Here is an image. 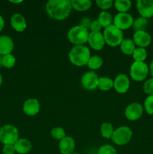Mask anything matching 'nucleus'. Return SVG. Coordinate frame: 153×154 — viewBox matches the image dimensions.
Returning a JSON list of instances; mask_svg holds the SVG:
<instances>
[{"instance_id":"nucleus-40","label":"nucleus","mask_w":153,"mask_h":154,"mask_svg":"<svg viewBox=\"0 0 153 154\" xmlns=\"http://www.w3.org/2000/svg\"><path fill=\"white\" fill-rule=\"evenodd\" d=\"M10 2L14 3V4H19V3H22V1L20 0V1H10Z\"/></svg>"},{"instance_id":"nucleus-13","label":"nucleus","mask_w":153,"mask_h":154,"mask_svg":"<svg viewBox=\"0 0 153 154\" xmlns=\"http://www.w3.org/2000/svg\"><path fill=\"white\" fill-rule=\"evenodd\" d=\"M40 104L37 99H28L24 102L22 111L24 114L29 117H33L40 112Z\"/></svg>"},{"instance_id":"nucleus-9","label":"nucleus","mask_w":153,"mask_h":154,"mask_svg":"<svg viewBox=\"0 0 153 154\" xmlns=\"http://www.w3.org/2000/svg\"><path fill=\"white\" fill-rule=\"evenodd\" d=\"M112 23L114 26L123 31L132 27L134 18L129 13H118L113 17Z\"/></svg>"},{"instance_id":"nucleus-1","label":"nucleus","mask_w":153,"mask_h":154,"mask_svg":"<svg viewBox=\"0 0 153 154\" xmlns=\"http://www.w3.org/2000/svg\"><path fill=\"white\" fill-rule=\"evenodd\" d=\"M72 6L69 0H50L46 4L48 16L55 20H64L70 16Z\"/></svg>"},{"instance_id":"nucleus-32","label":"nucleus","mask_w":153,"mask_h":154,"mask_svg":"<svg viewBox=\"0 0 153 154\" xmlns=\"http://www.w3.org/2000/svg\"><path fill=\"white\" fill-rule=\"evenodd\" d=\"M98 154H117L115 147L110 144L102 145L98 150Z\"/></svg>"},{"instance_id":"nucleus-26","label":"nucleus","mask_w":153,"mask_h":154,"mask_svg":"<svg viewBox=\"0 0 153 154\" xmlns=\"http://www.w3.org/2000/svg\"><path fill=\"white\" fill-rule=\"evenodd\" d=\"M114 130L115 129H114L112 123H106V122L102 123L100 128V134H101L102 137L106 138V139H110L112 134H113Z\"/></svg>"},{"instance_id":"nucleus-11","label":"nucleus","mask_w":153,"mask_h":154,"mask_svg":"<svg viewBox=\"0 0 153 154\" xmlns=\"http://www.w3.org/2000/svg\"><path fill=\"white\" fill-rule=\"evenodd\" d=\"M130 79L125 74H119L113 81V88L119 94H124L130 88Z\"/></svg>"},{"instance_id":"nucleus-31","label":"nucleus","mask_w":153,"mask_h":154,"mask_svg":"<svg viewBox=\"0 0 153 154\" xmlns=\"http://www.w3.org/2000/svg\"><path fill=\"white\" fill-rule=\"evenodd\" d=\"M143 108L147 114L153 115V95H150L146 98Z\"/></svg>"},{"instance_id":"nucleus-10","label":"nucleus","mask_w":153,"mask_h":154,"mask_svg":"<svg viewBox=\"0 0 153 154\" xmlns=\"http://www.w3.org/2000/svg\"><path fill=\"white\" fill-rule=\"evenodd\" d=\"M143 107L139 102H132L126 107L124 115L128 120L136 121L139 120L143 114Z\"/></svg>"},{"instance_id":"nucleus-15","label":"nucleus","mask_w":153,"mask_h":154,"mask_svg":"<svg viewBox=\"0 0 153 154\" xmlns=\"http://www.w3.org/2000/svg\"><path fill=\"white\" fill-rule=\"evenodd\" d=\"M132 40L138 48H145L152 43V36L146 31H138L134 33Z\"/></svg>"},{"instance_id":"nucleus-27","label":"nucleus","mask_w":153,"mask_h":154,"mask_svg":"<svg viewBox=\"0 0 153 154\" xmlns=\"http://www.w3.org/2000/svg\"><path fill=\"white\" fill-rule=\"evenodd\" d=\"M147 26H148V19L139 17L136 20H134L132 27L135 32L146 31Z\"/></svg>"},{"instance_id":"nucleus-7","label":"nucleus","mask_w":153,"mask_h":154,"mask_svg":"<svg viewBox=\"0 0 153 154\" xmlns=\"http://www.w3.org/2000/svg\"><path fill=\"white\" fill-rule=\"evenodd\" d=\"M149 67L144 62H134L130 68V78L135 81L140 82L147 78Z\"/></svg>"},{"instance_id":"nucleus-16","label":"nucleus","mask_w":153,"mask_h":154,"mask_svg":"<svg viewBox=\"0 0 153 154\" xmlns=\"http://www.w3.org/2000/svg\"><path fill=\"white\" fill-rule=\"evenodd\" d=\"M75 141L72 137L66 135L58 143V150L61 154H71L74 153Z\"/></svg>"},{"instance_id":"nucleus-2","label":"nucleus","mask_w":153,"mask_h":154,"mask_svg":"<svg viewBox=\"0 0 153 154\" xmlns=\"http://www.w3.org/2000/svg\"><path fill=\"white\" fill-rule=\"evenodd\" d=\"M90 57L91 54L89 48L85 45H75L70 49L68 54L70 63L78 67L86 66Z\"/></svg>"},{"instance_id":"nucleus-37","label":"nucleus","mask_w":153,"mask_h":154,"mask_svg":"<svg viewBox=\"0 0 153 154\" xmlns=\"http://www.w3.org/2000/svg\"><path fill=\"white\" fill-rule=\"evenodd\" d=\"M92 20L89 17H83L80 20V26L88 30V29L90 28V25H91L92 23Z\"/></svg>"},{"instance_id":"nucleus-38","label":"nucleus","mask_w":153,"mask_h":154,"mask_svg":"<svg viewBox=\"0 0 153 154\" xmlns=\"http://www.w3.org/2000/svg\"><path fill=\"white\" fill-rule=\"evenodd\" d=\"M4 27V20L3 17L0 14V32L2 31Z\"/></svg>"},{"instance_id":"nucleus-23","label":"nucleus","mask_w":153,"mask_h":154,"mask_svg":"<svg viewBox=\"0 0 153 154\" xmlns=\"http://www.w3.org/2000/svg\"><path fill=\"white\" fill-rule=\"evenodd\" d=\"M131 5L130 0H116L113 2L114 7L118 13H128L131 8Z\"/></svg>"},{"instance_id":"nucleus-35","label":"nucleus","mask_w":153,"mask_h":154,"mask_svg":"<svg viewBox=\"0 0 153 154\" xmlns=\"http://www.w3.org/2000/svg\"><path fill=\"white\" fill-rule=\"evenodd\" d=\"M101 29V25H100V23L98 21V20L92 21V23L91 25H90L89 28V29L91 30V32H100Z\"/></svg>"},{"instance_id":"nucleus-24","label":"nucleus","mask_w":153,"mask_h":154,"mask_svg":"<svg viewBox=\"0 0 153 154\" xmlns=\"http://www.w3.org/2000/svg\"><path fill=\"white\" fill-rule=\"evenodd\" d=\"M112 20H113V17H112L111 14L107 11L100 12L98 17V21L100 23L101 26L104 28H106V27L112 25Z\"/></svg>"},{"instance_id":"nucleus-5","label":"nucleus","mask_w":153,"mask_h":154,"mask_svg":"<svg viewBox=\"0 0 153 154\" xmlns=\"http://www.w3.org/2000/svg\"><path fill=\"white\" fill-rule=\"evenodd\" d=\"M18 129L11 124H5L0 128V142L3 144H14L19 139Z\"/></svg>"},{"instance_id":"nucleus-36","label":"nucleus","mask_w":153,"mask_h":154,"mask_svg":"<svg viewBox=\"0 0 153 154\" xmlns=\"http://www.w3.org/2000/svg\"><path fill=\"white\" fill-rule=\"evenodd\" d=\"M15 152L14 144H4L2 147V154H14Z\"/></svg>"},{"instance_id":"nucleus-30","label":"nucleus","mask_w":153,"mask_h":154,"mask_svg":"<svg viewBox=\"0 0 153 154\" xmlns=\"http://www.w3.org/2000/svg\"><path fill=\"white\" fill-rule=\"evenodd\" d=\"M16 64V58L13 54H7L2 57V66L6 69H12Z\"/></svg>"},{"instance_id":"nucleus-4","label":"nucleus","mask_w":153,"mask_h":154,"mask_svg":"<svg viewBox=\"0 0 153 154\" xmlns=\"http://www.w3.org/2000/svg\"><path fill=\"white\" fill-rule=\"evenodd\" d=\"M105 43L110 47H117L123 41V31L113 24L104 28L103 32Z\"/></svg>"},{"instance_id":"nucleus-14","label":"nucleus","mask_w":153,"mask_h":154,"mask_svg":"<svg viewBox=\"0 0 153 154\" xmlns=\"http://www.w3.org/2000/svg\"><path fill=\"white\" fill-rule=\"evenodd\" d=\"M90 48L94 51H100L105 45V40L103 33L101 32H91L88 35V42Z\"/></svg>"},{"instance_id":"nucleus-25","label":"nucleus","mask_w":153,"mask_h":154,"mask_svg":"<svg viewBox=\"0 0 153 154\" xmlns=\"http://www.w3.org/2000/svg\"><path fill=\"white\" fill-rule=\"evenodd\" d=\"M103 63L104 60L101 57H100V56L98 55H94L92 56V57H90L89 60H88L86 66H88V69H91L92 71H94L100 69L101 66H103Z\"/></svg>"},{"instance_id":"nucleus-42","label":"nucleus","mask_w":153,"mask_h":154,"mask_svg":"<svg viewBox=\"0 0 153 154\" xmlns=\"http://www.w3.org/2000/svg\"><path fill=\"white\" fill-rule=\"evenodd\" d=\"M2 84V76L1 73H0V87H1Z\"/></svg>"},{"instance_id":"nucleus-43","label":"nucleus","mask_w":153,"mask_h":154,"mask_svg":"<svg viewBox=\"0 0 153 154\" xmlns=\"http://www.w3.org/2000/svg\"><path fill=\"white\" fill-rule=\"evenodd\" d=\"M71 154H80V153H71Z\"/></svg>"},{"instance_id":"nucleus-6","label":"nucleus","mask_w":153,"mask_h":154,"mask_svg":"<svg viewBox=\"0 0 153 154\" xmlns=\"http://www.w3.org/2000/svg\"><path fill=\"white\" fill-rule=\"evenodd\" d=\"M133 132L130 128L126 126H122L114 130L111 137V141L118 146H124L130 141Z\"/></svg>"},{"instance_id":"nucleus-22","label":"nucleus","mask_w":153,"mask_h":154,"mask_svg":"<svg viewBox=\"0 0 153 154\" xmlns=\"http://www.w3.org/2000/svg\"><path fill=\"white\" fill-rule=\"evenodd\" d=\"M98 88L100 89L101 91H109L113 88V81L109 77H100L98 80Z\"/></svg>"},{"instance_id":"nucleus-12","label":"nucleus","mask_w":153,"mask_h":154,"mask_svg":"<svg viewBox=\"0 0 153 154\" xmlns=\"http://www.w3.org/2000/svg\"><path fill=\"white\" fill-rule=\"evenodd\" d=\"M136 5L140 17L148 19L153 16V0H138Z\"/></svg>"},{"instance_id":"nucleus-18","label":"nucleus","mask_w":153,"mask_h":154,"mask_svg":"<svg viewBox=\"0 0 153 154\" xmlns=\"http://www.w3.org/2000/svg\"><path fill=\"white\" fill-rule=\"evenodd\" d=\"M14 44L10 36L2 35H0V55L4 56L11 54L14 50Z\"/></svg>"},{"instance_id":"nucleus-28","label":"nucleus","mask_w":153,"mask_h":154,"mask_svg":"<svg viewBox=\"0 0 153 154\" xmlns=\"http://www.w3.org/2000/svg\"><path fill=\"white\" fill-rule=\"evenodd\" d=\"M134 62H144L147 57V51L146 48H136L132 54Z\"/></svg>"},{"instance_id":"nucleus-17","label":"nucleus","mask_w":153,"mask_h":154,"mask_svg":"<svg viewBox=\"0 0 153 154\" xmlns=\"http://www.w3.org/2000/svg\"><path fill=\"white\" fill-rule=\"evenodd\" d=\"M10 25L17 32H22L26 29L27 23L26 18L21 14H14L10 17Z\"/></svg>"},{"instance_id":"nucleus-3","label":"nucleus","mask_w":153,"mask_h":154,"mask_svg":"<svg viewBox=\"0 0 153 154\" xmlns=\"http://www.w3.org/2000/svg\"><path fill=\"white\" fill-rule=\"evenodd\" d=\"M88 30L80 25L71 27L68 32V39L71 44L75 45H84L88 42Z\"/></svg>"},{"instance_id":"nucleus-41","label":"nucleus","mask_w":153,"mask_h":154,"mask_svg":"<svg viewBox=\"0 0 153 154\" xmlns=\"http://www.w3.org/2000/svg\"><path fill=\"white\" fill-rule=\"evenodd\" d=\"M2 66V56L0 55V68Z\"/></svg>"},{"instance_id":"nucleus-33","label":"nucleus","mask_w":153,"mask_h":154,"mask_svg":"<svg viewBox=\"0 0 153 154\" xmlns=\"http://www.w3.org/2000/svg\"><path fill=\"white\" fill-rule=\"evenodd\" d=\"M96 4L99 8L103 10V11H106V10L112 8L113 5V2L112 0H97Z\"/></svg>"},{"instance_id":"nucleus-29","label":"nucleus","mask_w":153,"mask_h":154,"mask_svg":"<svg viewBox=\"0 0 153 154\" xmlns=\"http://www.w3.org/2000/svg\"><path fill=\"white\" fill-rule=\"evenodd\" d=\"M50 134L52 138L57 141H61L66 136L65 130L61 126H56L52 128L50 131Z\"/></svg>"},{"instance_id":"nucleus-8","label":"nucleus","mask_w":153,"mask_h":154,"mask_svg":"<svg viewBox=\"0 0 153 154\" xmlns=\"http://www.w3.org/2000/svg\"><path fill=\"white\" fill-rule=\"evenodd\" d=\"M99 77L94 71L85 72L80 78V84L85 90H94L98 88Z\"/></svg>"},{"instance_id":"nucleus-20","label":"nucleus","mask_w":153,"mask_h":154,"mask_svg":"<svg viewBox=\"0 0 153 154\" xmlns=\"http://www.w3.org/2000/svg\"><path fill=\"white\" fill-rule=\"evenodd\" d=\"M119 46L120 50L122 52V54L127 56L132 55L134 50L136 49V45H135L134 42L130 38L123 39Z\"/></svg>"},{"instance_id":"nucleus-19","label":"nucleus","mask_w":153,"mask_h":154,"mask_svg":"<svg viewBox=\"0 0 153 154\" xmlns=\"http://www.w3.org/2000/svg\"><path fill=\"white\" fill-rule=\"evenodd\" d=\"M15 152L19 154H26L32 149V143L27 138H19L14 144Z\"/></svg>"},{"instance_id":"nucleus-34","label":"nucleus","mask_w":153,"mask_h":154,"mask_svg":"<svg viewBox=\"0 0 153 154\" xmlns=\"http://www.w3.org/2000/svg\"><path fill=\"white\" fill-rule=\"evenodd\" d=\"M142 89H143L144 93L148 95V96L153 95V78H149L147 81H146V82L143 84V87H142Z\"/></svg>"},{"instance_id":"nucleus-39","label":"nucleus","mask_w":153,"mask_h":154,"mask_svg":"<svg viewBox=\"0 0 153 154\" xmlns=\"http://www.w3.org/2000/svg\"><path fill=\"white\" fill-rule=\"evenodd\" d=\"M149 72L151 73L152 77L153 78V60H152L151 63H150V66H149Z\"/></svg>"},{"instance_id":"nucleus-21","label":"nucleus","mask_w":153,"mask_h":154,"mask_svg":"<svg viewBox=\"0 0 153 154\" xmlns=\"http://www.w3.org/2000/svg\"><path fill=\"white\" fill-rule=\"evenodd\" d=\"M70 4L72 8L78 11H85L92 7L91 0H71Z\"/></svg>"}]
</instances>
